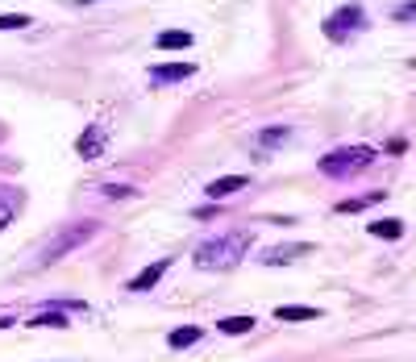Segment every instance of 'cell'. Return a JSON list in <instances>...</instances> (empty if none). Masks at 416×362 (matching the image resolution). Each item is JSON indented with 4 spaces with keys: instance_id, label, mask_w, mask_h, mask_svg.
I'll return each mask as SVG.
<instances>
[{
    "instance_id": "6da1fadb",
    "label": "cell",
    "mask_w": 416,
    "mask_h": 362,
    "mask_svg": "<svg viewBox=\"0 0 416 362\" xmlns=\"http://www.w3.org/2000/svg\"><path fill=\"white\" fill-rule=\"evenodd\" d=\"M250 250V229H237V233H221V237H208L196 246V267L204 271H225V267H237L241 254Z\"/></svg>"
},
{
    "instance_id": "7a4b0ae2",
    "label": "cell",
    "mask_w": 416,
    "mask_h": 362,
    "mask_svg": "<svg viewBox=\"0 0 416 362\" xmlns=\"http://www.w3.org/2000/svg\"><path fill=\"white\" fill-rule=\"evenodd\" d=\"M374 158H379V154H374V146H341V150H329V154H321L317 171H321V175H329V180H350V175L367 171Z\"/></svg>"
},
{
    "instance_id": "3957f363",
    "label": "cell",
    "mask_w": 416,
    "mask_h": 362,
    "mask_svg": "<svg viewBox=\"0 0 416 362\" xmlns=\"http://www.w3.org/2000/svg\"><path fill=\"white\" fill-rule=\"evenodd\" d=\"M92 233H96V221H80L75 229H67V233H58V237L50 242L46 250L38 254V267H50V263H54L58 254H71V250H75V246H84V242H88Z\"/></svg>"
},
{
    "instance_id": "277c9868",
    "label": "cell",
    "mask_w": 416,
    "mask_h": 362,
    "mask_svg": "<svg viewBox=\"0 0 416 362\" xmlns=\"http://www.w3.org/2000/svg\"><path fill=\"white\" fill-rule=\"evenodd\" d=\"M363 25H367V17H363L358 4H346V8H337L333 17H324V34H329V38H346L350 30H363Z\"/></svg>"
},
{
    "instance_id": "5b68a950",
    "label": "cell",
    "mask_w": 416,
    "mask_h": 362,
    "mask_svg": "<svg viewBox=\"0 0 416 362\" xmlns=\"http://www.w3.org/2000/svg\"><path fill=\"white\" fill-rule=\"evenodd\" d=\"M308 254H313L308 242H283V246L263 250V263H267V267H283V263H291V258H308Z\"/></svg>"
},
{
    "instance_id": "8992f818",
    "label": "cell",
    "mask_w": 416,
    "mask_h": 362,
    "mask_svg": "<svg viewBox=\"0 0 416 362\" xmlns=\"http://www.w3.org/2000/svg\"><path fill=\"white\" fill-rule=\"evenodd\" d=\"M187 75H196V63H167V67H150L154 84H179Z\"/></svg>"
},
{
    "instance_id": "52a82bcc",
    "label": "cell",
    "mask_w": 416,
    "mask_h": 362,
    "mask_svg": "<svg viewBox=\"0 0 416 362\" xmlns=\"http://www.w3.org/2000/svg\"><path fill=\"white\" fill-rule=\"evenodd\" d=\"M246 183H250L246 175H221V180H213L208 187H204V196H208V200H225V196H233V192H241Z\"/></svg>"
},
{
    "instance_id": "ba28073f",
    "label": "cell",
    "mask_w": 416,
    "mask_h": 362,
    "mask_svg": "<svg viewBox=\"0 0 416 362\" xmlns=\"http://www.w3.org/2000/svg\"><path fill=\"white\" fill-rule=\"evenodd\" d=\"M167 267H171L167 258H163V263H150V267H146V271H141L138 279H130V292H134V296H141V292H150V287H154V283H158V279L167 275Z\"/></svg>"
},
{
    "instance_id": "9c48e42d",
    "label": "cell",
    "mask_w": 416,
    "mask_h": 362,
    "mask_svg": "<svg viewBox=\"0 0 416 362\" xmlns=\"http://www.w3.org/2000/svg\"><path fill=\"white\" fill-rule=\"evenodd\" d=\"M75 150H80V158H96V154L104 150V130H100V125H88V130L80 134V142H75Z\"/></svg>"
},
{
    "instance_id": "30bf717a",
    "label": "cell",
    "mask_w": 416,
    "mask_h": 362,
    "mask_svg": "<svg viewBox=\"0 0 416 362\" xmlns=\"http://www.w3.org/2000/svg\"><path fill=\"white\" fill-rule=\"evenodd\" d=\"M321 317V308H308V304H279L275 308V320H287V325H296V320H317Z\"/></svg>"
},
{
    "instance_id": "8fae6325",
    "label": "cell",
    "mask_w": 416,
    "mask_h": 362,
    "mask_svg": "<svg viewBox=\"0 0 416 362\" xmlns=\"http://www.w3.org/2000/svg\"><path fill=\"white\" fill-rule=\"evenodd\" d=\"M191 42H196V38H191V30H163V34L154 38L158 50H187Z\"/></svg>"
},
{
    "instance_id": "7c38bea8",
    "label": "cell",
    "mask_w": 416,
    "mask_h": 362,
    "mask_svg": "<svg viewBox=\"0 0 416 362\" xmlns=\"http://www.w3.org/2000/svg\"><path fill=\"white\" fill-rule=\"evenodd\" d=\"M367 233L370 237H383V242H396V237H404V221H396V217H387V221H370Z\"/></svg>"
},
{
    "instance_id": "4fadbf2b",
    "label": "cell",
    "mask_w": 416,
    "mask_h": 362,
    "mask_svg": "<svg viewBox=\"0 0 416 362\" xmlns=\"http://www.w3.org/2000/svg\"><path fill=\"white\" fill-rule=\"evenodd\" d=\"M196 342H200V329H196V325H179V329L167 333V346H171V350H187V346H196Z\"/></svg>"
},
{
    "instance_id": "5bb4252c",
    "label": "cell",
    "mask_w": 416,
    "mask_h": 362,
    "mask_svg": "<svg viewBox=\"0 0 416 362\" xmlns=\"http://www.w3.org/2000/svg\"><path fill=\"white\" fill-rule=\"evenodd\" d=\"M387 200V192H367V196H358V200H346V204H337V213H363L370 204H383Z\"/></svg>"
},
{
    "instance_id": "9a60e30c",
    "label": "cell",
    "mask_w": 416,
    "mask_h": 362,
    "mask_svg": "<svg viewBox=\"0 0 416 362\" xmlns=\"http://www.w3.org/2000/svg\"><path fill=\"white\" fill-rule=\"evenodd\" d=\"M217 329H221V333H229V337H241V333H250V329H254V317H225Z\"/></svg>"
},
{
    "instance_id": "2e32d148",
    "label": "cell",
    "mask_w": 416,
    "mask_h": 362,
    "mask_svg": "<svg viewBox=\"0 0 416 362\" xmlns=\"http://www.w3.org/2000/svg\"><path fill=\"white\" fill-rule=\"evenodd\" d=\"M287 137H291L287 125H271V130H263V134H258V146H267V150H271V146H283Z\"/></svg>"
},
{
    "instance_id": "e0dca14e",
    "label": "cell",
    "mask_w": 416,
    "mask_h": 362,
    "mask_svg": "<svg viewBox=\"0 0 416 362\" xmlns=\"http://www.w3.org/2000/svg\"><path fill=\"white\" fill-rule=\"evenodd\" d=\"M30 329H67V317L63 313H38V317H30Z\"/></svg>"
},
{
    "instance_id": "ac0fdd59",
    "label": "cell",
    "mask_w": 416,
    "mask_h": 362,
    "mask_svg": "<svg viewBox=\"0 0 416 362\" xmlns=\"http://www.w3.org/2000/svg\"><path fill=\"white\" fill-rule=\"evenodd\" d=\"M0 30H30V17L25 13H4L0 17Z\"/></svg>"
},
{
    "instance_id": "d6986e66",
    "label": "cell",
    "mask_w": 416,
    "mask_h": 362,
    "mask_svg": "<svg viewBox=\"0 0 416 362\" xmlns=\"http://www.w3.org/2000/svg\"><path fill=\"white\" fill-rule=\"evenodd\" d=\"M391 17H396V21H416V0H408V4H396V8H391Z\"/></svg>"
},
{
    "instance_id": "ffe728a7",
    "label": "cell",
    "mask_w": 416,
    "mask_h": 362,
    "mask_svg": "<svg viewBox=\"0 0 416 362\" xmlns=\"http://www.w3.org/2000/svg\"><path fill=\"white\" fill-rule=\"evenodd\" d=\"M100 196H108V200H125V196H134V187H100Z\"/></svg>"
},
{
    "instance_id": "44dd1931",
    "label": "cell",
    "mask_w": 416,
    "mask_h": 362,
    "mask_svg": "<svg viewBox=\"0 0 416 362\" xmlns=\"http://www.w3.org/2000/svg\"><path fill=\"white\" fill-rule=\"evenodd\" d=\"M13 208H17V204H13V200H8V204H0V225H4V221H8V217H13Z\"/></svg>"
},
{
    "instance_id": "7402d4cb",
    "label": "cell",
    "mask_w": 416,
    "mask_h": 362,
    "mask_svg": "<svg viewBox=\"0 0 416 362\" xmlns=\"http://www.w3.org/2000/svg\"><path fill=\"white\" fill-rule=\"evenodd\" d=\"M8 325H13V317H0V329H8Z\"/></svg>"
}]
</instances>
